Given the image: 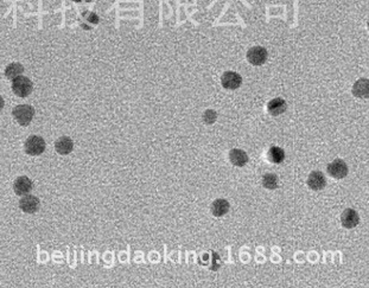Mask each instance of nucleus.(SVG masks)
Instances as JSON below:
<instances>
[{
	"instance_id": "nucleus-1",
	"label": "nucleus",
	"mask_w": 369,
	"mask_h": 288,
	"mask_svg": "<svg viewBox=\"0 0 369 288\" xmlns=\"http://www.w3.org/2000/svg\"><path fill=\"white\" fill-rule=\"evenodd\" d=\"M12 115L15 117L16 121L21 126H28L34 119L35 109L30 104H19V106L15 107Z\"/></svg>"
},
{
	"instance_id": "nucleus-2",
	"label": "nucleus",
	"mask_w": 369,
	"mask_h": 288,
	"mask_svg": "<svg viewBox=\"0 0 369 288\" xmlns=\"http://www.w3.org/2000/svg\"><path fill=\"white\" fill-rule=\"evenodd\" d=\"M32 89H34V84L30 81V78L25 76H18L16 77L12 82V90L17 96L19 97H26L31 94Z\"/></svg>"
},
{
	"instance_id": "nucleus-3",
	"label": "nucleus",
	"mask_w": 369,
	"mask_h": 288,
	"mask_svg": "<svg viewBox=\"0 0 369 288\" xmlns=\"http://www.w3.org/2000/svg\"><path fill=\"white\" fill-rule=\"evenodd\" d=\"M45 141L42 136L31 135L26 139L24 143L25 152L30 156H39L45 151Z\"/></svg>"
},
{
	"instance_id": "nucleus-4",
	"label": "nucleus",
	"mask_w": 369,
	"mask_h": 288,
	"mask_svg": "<svg viewBox=\"0 0 369 288\" xmlns=\"http://www.w3.org/2000/svg\"><path fill=\"white\" fill-rule=\"evenodd\" d=\"M328 173L336 179L345 178L348 175V166L342 159H335L328 165Z\"/></svg>"
},
{
	"instance_id": "nucleus-5",
	"label": "nucleus",
	"mask_w": 369,
	"mask_h": 288,
	"mask_svg": "<svg viewBox=\"0 0 369 288\" xmlns=\"http://www.w3.org/2000/svg\"><path fill=\"white\" fill-rule=\"evenodd\" d=\"M247 60L253 65H263L267 61V50L263 47H253L247 52Z\"/></svg>"
},
{
	"instance_id": "nucleus-6",
	"label": "nucleus",
	"mask_w": 369,
	"mask_h": 288,
	"mask_svg": "<svg viewBox=\"0 0 369 288\" xmlns=\"http://www.w3.org/2000/svg\"><path fill=\"white\" fill-rule=\"evenodd\" d=\"M221 83L226 89H237L242 83V77L235 71H226L221 77Z\"/></svg>"
},
{
	"instance_id": "nucleus-7",
	"label": "nucleus",
	"mask_w": 369,
	"mask_h": 288,
	"mask_svg": "<svg viewBox=\"0 0 369 288\" xmlns=\"http://www.w3.org/2000/svg\"><path fill=\"white\" fill-rule=\"evenodd\" d=\"M32 188H34V184H32L31 179L26 176L18 177L15 183H13V191L18 196L29 195L31 192Z\"/></svg>"
},
{
	"instance_id": "nucleus-8",
	"label": "nucleus",
	"mask_w": 369,
	"mask_h": 288,
	"mask_svg": "<svg viewBox=\"0 0 369 288\" xmlns=\"http://www.w3.org/2000/svg\"><path fill=\"white\" fill-rule=\"evenodd\" d=\"M19 208L26 214H34L39 209V199L35 196L25 195L19 202Z\"/></svg>"
},
{
	"instance_id": "nucleus-9",
	"label": "nucleus",
	"mask_w": 369,
	"mask_h": 288,
	"mask_svg": "<svg viewBox=\"0 0 369 288\" xmlns=\"http://www.w3.org/2000/svg\"><path fill=\"white\" fill-rule=\"evenodd\" d=\"M308 185L311 190L315 191H319V190L324 189L326 185L325 177L321 171H313L308 178Z\"/></svg>"
},
{
	"instance_id": "nucleus-10",
	"label": "nucleus",
	"mask_w": 369,
	"mask_h": 288,
	"mask_svg": "<svg viewBox=\"0 0 369 288\" xmlns=\"http://www.w3.org/2000/svg\"><path fill=\"white\" fill-rule=\"evenodd\" d=\"M341 222L342 225L347 229H352L355 228L360 222V218H358L357 212L352 209H347V210L343 211V214L341 216Z\"/></svg>"
},
{
	"instance_id": "nucleus-11",
	"label": "nucleus",
	"mask_w": 369,
	"mask_h": 288,
	"mask_svg": "<svg viewBox=\"0 0 369 288\" xmlns=\"http://www.w3.org/2000/svg\"><path fill=\"white\" fill-rule=\"evenodd\" d=\"M55 149H56V151L60 153V155L67 156L73 152L74 142L69 136H61V138L57 139L56 142H55Z\"/></svg>"
},
{
	"instance_id": "nucleus-12",
	"label": "nucleus",
	"mask_w": 369,
	"mask_h": 288,
	"mask_svg": "<svg viewBox=\"0 0 369 288\" xmlns=\"http://www.w3.org/2000/svg\"><path fill=\"white\" fill-rule=\"evenodd\" d=\"M286 108H287L286 101L282 99V97H276V99L271 100L269 104H267V110H269V113L273 116L283 114L286 110Z\"/></svg>"
},
{
	"instance_id": "nucleus-13",
	"label": "nucleus",
	"mask_w": 369,
	"mask_h": 288,
	"mask_svg": "<svg viewBox=\"0 0 369 288\" xmlns=\"http://www.w3.org/2000/svg\"><path fill=\"white\" fill-rule=\"evenodd\" d=\"M229 159L233 165L239 166V168H241V166H244L248 163L247 153L244 152V151L239 150V149H234L230 151Z\"/></svg>"
},
{
	"instance_id": "nucleus-14",
	"label": "nucleus",
	"mask_w": 369,
	"mask_h": 288,
	"mask_svg": "<svg viewBox=\"0 0 369 288\" xmlns=\"http://www.w3.org/2000/svg\"><path fill=\"white\" fill-rule=\"evenodd\" d=\"M229 203H228L226 199H222L218 198L216 201L213 202L211 204V212H213L214 216L216 217H221V216H224L229 211Z\"/></svg>"
},
{
	"instance_id": "nucleus-15",
	"label": "nucleus",
	"mask_w": 369,
	"mask_h": 288,
	"mask_svg": "<svg viewBox=\"0 0 369 288\" xmlns=\"http://www.w3.org/2000/svg\"><path fill=\"white\" fill-rule=\"evenodd\" d=\"M267 158H269L270 162L273 164H282L284 162V159H285V152H284V150L280 149V147L273 146L271 147L269 152H267Z\"/></svg>"
},
{
	"instance_id": "nucleus-16",
	"label": "nucleus",
	"mask_w": 369,
	"mask_h": 288,
	"mask_svg": "<svg viewBox=\"0 0 369 288\" xmlns=\"http://www.w3.org/2000/svg\"><path fill=\"white\" fill-rule=\"evenodd\" d=\"M23 73H24V67L21 63H11L5 69V76L9 80H15L16 77L21 76Z\"/></svg>"
},
{
	"instance_id": "nucleus-17",
	"label": "nucleus",
	"mask_w": 369,
	"mask_h": 288,
	"mask_svg": "<svg viewBox=\"0 0 369 288\" xmlns=\"http://www.w3.org/2000/svg\"><path fill=\"white\" fill-rule=\"evenodd\" d=\"M263 185L269 190H276L279 186V178L273 173H267L263 177Z\"/></svg>"
},
{
	"instance_id": "nucleus-18",
	"label": "nucleus",
	"mask_w": 369,
	"mask_h": 288,
	"mask_svg": "<svg viewBox=\"0 0 369 288\" xmlns=\"http://www.w3.org/2000/svg\"><path fill=\"white\" fill-rule=\"evenodd\" d=\"M216 119H217V114L213 109L205 110L203 114V120L207 125H213L215 121H216Z\"/></svg>"
},
{
	"instance_id": "nucleus-19",
	"label": "nucleus",
	"mask_w": 369,
	"mask_h": 288,
	"mask_svg": "<svg viewBox=\"0 0 369 288\" xmlns=\"http://www.w3.org/2000/svg\"><path fill=\"white\" fill-rule=\"evenodd\" d=\"M3 107H4V100H3L2 95H0V109H3Z\"/></svg>"
}]
</instances>
